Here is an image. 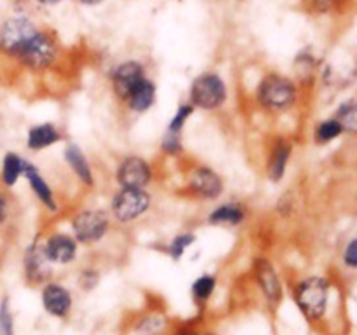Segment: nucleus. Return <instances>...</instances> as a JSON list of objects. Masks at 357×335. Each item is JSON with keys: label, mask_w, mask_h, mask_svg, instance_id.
<instances>
[{"label": "nucleus", "mask_w": 357, "mask_h": 335, "mask_svg": "<svg viewBox=\"0 0 357 335\" xmlns=\"http://www.w3.org/2000/svg\"><path fill=\"white\" fill-rule=\"evenodd\" d=\"M298 84L288 75L278 72L261 77L255 89V101L271 114H282V112L291 110L298 103Z\"/></svg>", "instance_id": "1"}, {"label": "nucleus", "mask_w": 357, "mask_h": 335, "mask_svg": "<svg viewBox=\"0 0 357 335\" xmlns=\"http://www.w3.org/2000/svg\"><path fill=\"white\" fill-rule=\"evenodd\" d=\"M229 100V86L216 72H202L192 80L188 89V103L195 110H220Z\"/></svg>", "instance_id": "2"}, {"label": "nucleus", "mask_w": 357, "mask_h": 335, "mask_svg": "<svg viewBox=\"0 0 357 335\" xmlns=\"http://www.w3.org/2000/svg\"><path fill=\"white\" fill-rule=\"evenodd\" d=\"M153 198L149 188H117L110 199L108 215L117 223H131L145 216L152 208Z\"/></svg>", "instance_id": "3"}, {"label": "nucleus", "mask_w": 357, "mask_h": 335, "mask_svg": "<svg viewBox=\"0 0 357 335\" xmlns=\"http://www.w3.org/2000/svg\"><path fill=\"white\" fill-rule=\"evenodd\" d=\"M70 227H72V236L80 246H94L108 236L112 218L105 209L84 208L72 216Z\"/></svg>", "instance_id": "4"}, {"label": "nucleus", "mask_w": 357, "mask_h": 335, "mask_svg": "<svg viewBox=\"0 0 357 335\" xmlns=\"http://www.w3.org/2000/svg\"><path fill=\"white\" fill-rule=\"evenodd\" d=\"M59 58V45L54 35L38 28L37 34L28 40V44L21 49L20 54L16 56L17 61L26 68L40 72L47 70L58 61Z\"/></svg>", "instance_id": "5"}, {"label": "nucleus", "mask_w": 357, "mask_h": 335, "mask_svg": "<svg viewBox=\"0 0 357 335\" xmlns=\"http://www.w3.org/2000/svg\"><path fill=\"white\" fill-rule=\"evenodd\" d=\"M330 283L321 276H309L295 286V302L309 320L316 321L326 313Z\"/></svg>", "instance_id": "6"}, {"label": "nucleus", "mask_w": 357, "mask_h": 335, "mask_svg": "<svg viewBox=\"0 0 357 335\" xmlns=\"http://www.w3.org/2000/svg\"><path fill=\"white\" fill-rule=\"evenodd\" d=\"M37 31L38 27L28 16L9 17L0 23V51L16 58Z\"/></svg>", "instance_id": "7"}, {"label": "nucleus", "mask_w": 357, "mask_h": 335, "mask_svg": "<svg viewBox=\"0 0 357 335\" xmlns=\"http://www.w3.org/2000/svg\"><path fill=\"white\" fill-rule=\"evenodd\" d=\"M185 185H187L188 194L199 201H218L225 192L223 178L213 168L204 166V164H197L188 170Z\"/></svg>", "instance_id": "8"}, {"label": "nucleus", "mask_w": 357, "mask_h": 335, "mask_svg": "<svg viewBox=\"0 0 357 335\" xmlns=\"http://www.w3.org/2000/svg\"><path fill=\"white\" fill-rule=\"evenodd\" d=\"M153 181V168L145 157L126 156L115 168V184L121 188H149Z\"/></svg>", "instance_id": "9"}, {"label": "nucleus", "mask_w": 357, "mask_h": 335, "mask_svg": "<svg viewBox=\"0 0 357 335\" xmlns=\"http://www.w3.org/2000/svg\"><path fill=\"white\" fill-rule=\"evenodd\" d=\"M79 246L75 237L68 232H51L42 237V250L52 265H68L75 262Z\"/></svg>", "instance_id": "10"}, {"label": "nucleus", "mask_w": 357, "mask_h": 335, "mask_svg": "<svg viewBox=\"0 0 357 335\" xmlns=\"http://www.w3.org/2000/svg\"><path fill=\"white\" fill-rule=\"evenodd\" d=\"M23 271L24 278L31 285H42V283L51 281L52 264L45 258L42 250V237L37 236L26 246L23 255Z\"/></svg>", "instance_id": "11"}, {"label": "nucleus", "mask_w": 357, "mask_h": 335, "mask_svg": "<svg viewBox=\"0 0 357 335\" xmlns=\"http://www.w3.org/2000/svg\"><path fill=\"white\" fill-rule=\"evenodd\" d=\"M146 77L145 66L139 63L138 59H126V61L119 63L112 68L110 72V84L112 91L117 96L119 101H124L128 94L131 93L132 87L139 82V80Z\"/></svg>", "instance_id": "12"}, {"label": "nucleus", "mask_w": 357, "mask_h": 335, "mask_svg": "<svg viewBox=\"0 0 357 335\" xmlns=\"http://www.w3.org/2000/svg\"><path fill=\"white\" fill-rule=\"evenodd\" d=\"M293 156V142L284 136H279L272 142L265 163V173L272 184H279L286 177V170Z\"/></svg>", "instance_id": "13"}, {"label": "nucleus", "mask_w": 357, "mask_h": 335, "mask_svg": "<svg viewBox=\"0 0 357 335\" xmlns=\"http://www.w3.org/2000/svg\"><path fill=\"white\" fill-rule=\"evenodd\" d=\"M253 272L255 279H257L258 286L264 292L265 299L275 306L279 304V300L282 299V285L281 279H279L278 271H275V265L272 264L268 258L258 257L253 264Z\"/></svg>", "instance_id": "14"}, {"label": "nucleus", "mask_w": 357, "mask_h": 335, "mask_svg": "<svg viewBox=\"0 0 357 335\" xmlns=\"http://www.w3.org/2000/svg\"><path fill=\"white\" fill-rule=\"evenodd\" d=\"M23 178L26 180L28 187H30L31 194L35 195L38 202L47 209L49 213H56L58 211V201H56V195L52 187L49 185V181L42 177L40 170L35 166L33 163L24 159V166H23Z\"/></svg>", "instance_id": "15"}, {"label": "nucleus", "mask_w": 357, "mask_h": 335, "mask_svg": "<svg viewBox=\"0 0 357 335\" xmlns=\"http://www.w3.org/2000/svg\"><path fill=\"white\" fill-rule=\"evenodd\" d=\"M42 306L47 311L51 316L56 318H65L72 311L73 299L72 293L66 286L59 285V283L47 281L44 283L42 288Z\"/></svg>", "instance_id": "16"}, {"label": "nucleus", "mask_w": 357, "mask_h": 335, "mask_svg": "<svg viewBox=\"0 0 357 335\" xmlns=\"http://www.w3.org/2000/svg\"><path fill=\"white\" fill-rule=\"evenodd\" d=\"M122 103L132 114H145L157 103V84L150 77H143Z\"/></svg>", "instance_id": "17"}, {"label": "nucleus", "mask_w": 357, "mask_h": 335, "mask_svg": "<svg viewBox=\"0 0 357 335\" xmlns=\"http://www.w3.org/2000/svg\"><path fill=\"white\" fill-rule=\"evenodd\" d=\"M63 157H65V163L68 164L72 173L75 174V178L84 187H94L96 180H94L93 166H91L86 152L77 143H66L65 150H63Z\"/></svg>", "instance_id": "18"}, {"label": "nucleus", "mask_w": 357, "mask_h": 335, "mask_svg": "<svg viewBox=\"0 0 357 335\" xmlns=\"http://www.w3.org/2000/svg\"><path fill=\"white\" fill-rule=\"evenodd\" d=\"M63 140V133L54 122H38L26 131V149L40 152L49 147L58 145Z\"/></svg>", "instance_id": "19"}, {"label": "nucleus", "mask_w": 357, "mask_h": 335, "mask_svg": "<svg viewBox=\"0 0 357 335\" xmlns=\"http://www.w3.org/2000/svg\"><path fill=\"white\" fill-rule=\"evenodd\" d=\"M248 209L241 202H222L213 208L208 215V223L215 227H239L246 222Z\"/></svg>", "instance_id": "20"}, {"label": "nucleus", "mask_w": 357, "mask_h": 335, "mask_svg": "<svg viewBox=\"0 0 357 335\" xmlns=\"http://www.w3.org/2000/svg\"><path fill=\"white\" fill-rule=\"evenodd\" d=\"M23 166L24 157H21L17 152L9 150L3 154L2 164H0V185L3 188L16 187L17 181L23 178Z\"/></svg>", "instance_id": "21"}, {"label": "nucleus", "mask_w": 357, "mask_h": 335, "mask_svg": "<svg viewBox=\"0 0 357 335\" xmlns=\"http://www.w3.org/2000/svg\"><path fill=\"white\" fill-rule=\"evenodd\" d=\"M342 135H345L344 128H342V124L335 117L324 119V121H321L319 124L314 128V140H316V143H319V145H328V143L340 138Z\"/></svg>", "instance_id": "22"}, {"label": "nucleus", "mask_w": 357, "mask_h": 335, "mask_svg": "<svg viewBox=\"0 0 357 335\" xmlns=\"http://www.w3.org/2000/svg\"><path fill=\"white\" fill-rule=\"evenodd\" d=\"M333 117L340 122L342 128H344V133L354 135L357 131V103L354 98L340 103V107L335 110Z\"/></svg>", "instance_id": "23"}, {"label": "nucleus", "mask_w": 357, "mask_h": 335, "mask_svg": "<svg viewBox=\"0 0 357 335\" xmlns=\"http://www.w3.org/2000/svg\"><path fill=\"white\" fill-rule=\"evenodd\" d=\"M197 241V236L194 232H180L166 244V253L169 255L173 260H181L183 255L187 253L188 248H192Z\"/></svg>", "instance_id": "24"}, {"label": "nucleus", "mask_w": 357, "mask_h": 335, "mask_svg": "<svg viewBox=\"0 0 357 335\" xmlns=\"http://www.w3.org/2000/svg\"><path fill=\"white\" fill-rule=\"evenodd\" d=\"M216 288V278L213 274H202L192 283V295L197 302H206L211 299Z\"/></svg>", "instance_id": "25"}, {"label": "nucleus", "mask_w": 357, "mask_h": 335, "mask_svg": "<svg viewBox=\"0 0 357 335\" xmlns=\"http://www.w3.org/2000/svg\"><path fill=\"white\" fill-rule=\"evenodd\" d=\"M194 112H195V108L192 107L190 103H181L180 107L176 108V112L173 114L171 121L167 122L166 131L180 133V135H183L185 126H187V122L190 121V117L194 115Z\"/></svg>", "instance_id": "26"}, {"label": "nucleus", "mask_w": 357, "mask_h": 335, "mask_svg": "<svg viewBox=\"0 0 357 335\" xmlns=\"http://www.w3.org/2000/svg\"><path fill=\"white\" fill-rule=\"evenodd\" d=\"M160 150L166 156H180L183 152V135L166 131L162 135V138H160Z\"/></svg>", "instance_id": "27"}, {"label": "nucleus", "mask_w": 357, "mask_h": 335, "mask_svg": "<svg viewBox=\"0 0 357 335\" xmlns=\"http://www.w3.org/2000/svg\"><path fill=\"white\" fill-rule=\"evenodd\" d=\"M10 215H13V201H10V195L7 194V188L0 185V229L9 223Z\"/></svg>", "instance_id": "28"}, {"label": "nucleus", "mask_w": 357, "mask_h": 335, "mask_svg": "<svg viewBox=\"0 0 357 335\" xmlns=\"http://www.w3.org/2000/svg\"><path fill=\"white\" fill-rule=\"evenodd\" d=\"M0 335H14L13 316H10L9 300L3 299L0 304Z\"/></svg>", "instance_id": "29"}, {"label": "nucleus", "mask_w": 357, "mask_h": 335, "mask_svg": "<svg viewBox=\"0 0 357 335\" xmlns=\"http://www.w3.org/2000/svg\"><path fill=\"white\" fill-rule=\"evenodd\" d=\"M342 262H344V265L347 269L356 271V267H357V239L356 237L349 239L347 246L344 248V253H342Z\"/></svg>", "instance_id": "30"}, {"label": "nucleus", "mask_w": 357, "mask_h": 335, "mask_svg": "<svg viewBox=\"0 0 357 335\" xmlns=\"http://www.w3.org/2000/svg\"><path fill=\"white\" fill-rule=\"evenodd\" d=\"M100 283V274L94 269H84L80 272V285L84 290H93Z\"/></svg>", "instance_id": "31"}, {"label": "nucleus", "mask_w": 357, "mask_h": 335, "mask_svg": "<svg viewBox=\"0 0 357 335\" xmlns=\"http://www.w3.org/2000/svg\"><path fill=\"white\" fill-rule=\"evenodd\" d=\"M82 6H87V7H93V6H100L101 2H105V0H79Z\"/></svg>", "instance_id": "32"}, {"label": "nucleus", "mask_w": 357, "mask_h": 335, "mask_svg": "<svg viewBox=\"0 0 357 335\" xmlns=\"http://www.w3.org/2000/svg\"><path fill=\"white\" fill-rule=\"evenodd\" d=\"M40 6H56V3H59L61 0H37Z\"/></svg>", "instance_id": "33"}, {"label": "nucleus", "mask_w": 357, "mask_h": 335, "mask_svg": "<svg viewBox=\"0 0 357 335\" xmlns=\"http://www.w3.org/2000/svg\"><path fill=\"white\" fill-rule=\"evenodd\" d=\"M0 258H2V255H0Z\"/></svg>", "instance_id": "34"}]
</instances>
